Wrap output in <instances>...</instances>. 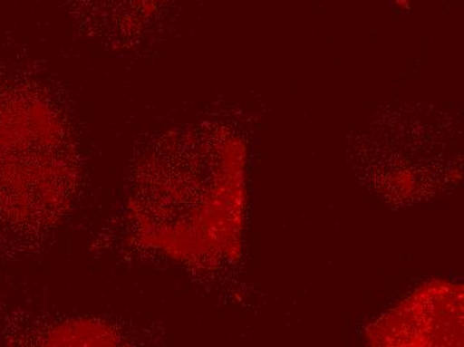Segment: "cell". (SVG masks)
<instances>
[{
    "instance_id": "6da1fadb",
    "label": "cell",
    "mask_w": 464,
    "mask_h": 347,
    "mask_svg": "<svg viewBox=\"0 0 464 347\" xmlns=\"http://www.w3.org/2000/svg\"><path fill=\"white\" fill-rule=\"evenodd\" d=\"M93 22H121L127 27L140 22V14L149 11L150 0H76Z\"/></svg>"
}]
</instances>
